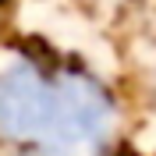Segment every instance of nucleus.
<instances>
[{
  "instance_id": "1",
  "label": "nucleus",
  "mask_w": 156,
  "mask_h": 156,
  "mask_svg": "<svg viewBox=\"0 0 156 156\" xmlns=\"http://www.w3.org/2000/svg\"><path fill=\"white\" fill-rule=\"evenodd\" d=\"M117 131V103L92 71L53 68L46 124L32 156H103Z\"/></svg>"
},
{
  "instance_id": "2",
  "label": "nucleus",
  "mask_w": 156,
  "mask_h": 156,
  "mask_svg": "<svg viewBox=\"0 0 156 156\" xmlns=\"http://www.w3.org/2000/svg\"><path fill=\"white\" fill-rule=\"evenodd\" d=\"M50 96H53V71L32 60H18L7 71H0V135L32 153L46 124Z\"/></svg>"
}]
</instances>
